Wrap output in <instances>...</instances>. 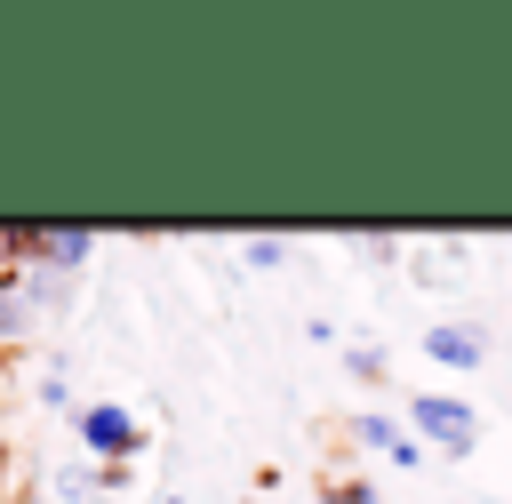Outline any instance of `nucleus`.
<instances>
[{
    "label": "nucleus",
    "mask_w": 512,
    "mask_h": 504,
    "mask_svg": "<svg viewBox=\"0 0 512 504\" xmlns=\"http://www.w3.org/2000/svg\"><path fill=\"white\" fill-rule=\"evenodd\" d=\"M88 256H96V232L88 224H8L0 232V264L40 272V280H72Z\"/></svg>",
    "instance_id": "1"
},
{
    "label": "nucleus",
    "mask_w": 512,
    "mask_h": 504,
    "mask_svg": "<svg viewBox=\"0 0 512 504\" xmlns=\"http://www.w3.org/2000/svg\"><path fill=\"white\" fill-rule=\"evenodd\" d=\"M408 424H416V448H424V440H432L440 456H472V448H480V416H472L464 400L416 392V400H408Z\"/></svg>",
    "instance_id": "2"
},
{
    "label": "nucleus",
    "mask_w": 512,
    "mask_h": 504,
    "mask_svg": "<svg viewBox=\"0 0 512 504\" xmlns=\"http://www.w3.org/2000/svg\"><path fill=\"white\" fill-rule=\"evenodd\" d=\"M80 440H88V448H96V456L120 472V464L144 448V424H136L120 400H88V408H80Z\"/></svg>",
    "instance_id": "3"
},
{
    "label": "nucleus",
    "mask_w": 512,
    "mask_h": 504,
    "mask_svg": "<svg viewBox=\"0 0 512 504\" xmlns=\"http://www.w3.org/2000/svg\"><path fill=\"white\" fill-rule=\"evenodd\" d=\"M424 352H432L440 368H480V360H488V336L464 328V320H448V328H424Z\"/></svg>",
    "instance_id": "4"
},
{
    "label": "nucleus",
    "mask_w": 512,
    "mask_h": 504,
    "mask_svg": "<svg viewBox=\"0 0 512 504\" xmlns=\"http://www.w3.org/2000/svg\"><path fill=\"white\" fill-rule=\"evenodd\" d=\"M352 440H360V448H384L392 464H424L416 432H408V424H392V416H352Z\"/></svg>",
    "instance_id": "5"
},
{
    "label": "nucleus",
    "mask_w": 512,
    "mask_h": 504,
    "mask_svg": "<svg viewBox=\"0 0 512 504\" xmlns=\"http://www.w3.org/2000/svg\"><path fill=\"white\" fill-rule=\"evenodd\" d=\"M16 336H32V304H24L16 264H0V344H16Z\"/></svg>",
    "instance_id": "6"
},
{
    "label": "nucleus",
    "mask_w": 512,
    "mask_h": 504,
    "mask_svg": "<svg viewBox=\"0 0 512 504\" xmlns=\"http://www.w3.org/2000/svg\"><path fill=\"white\" fill-rule=\"evenodd\" d=\"M320 496H328V504H368L376 488H368L360 472H328V480H320Z\"/></svg>",
    "instance_id": "7"
},
{
    "label": "nucleus",
    "mask_w": 512,
    "mask_h": 504,
    "mask_svg": "<svg viewBox=\"0 0 512 504\" xmlns=\"http://www.w3.org/2000/svg\"><path fill=\"white\" fill-rule=\"evenodd\" d=\"M280 256H288V240H272V232H256V240H248V264H256V272H272Z\"/></svg>",
    "instance_id": "8"
},
{
    "label": "nucleus",
    "mask_w": 512,
    "mask_h": 504,
    "mask_svg": "<svg viewBox=\"0 0 512 504\" xmlns=\"http://www.w3.org/2000/svg\"><path fill=\"white\" fill-rule=\"evenodd\" d=\"M0 480H8V432H0Z\"/></svg>",
    "instance_id": "9"
},
{
    "label": "nucleus",
    "mask_w": 512,
    "mask_h": 504,
    "mask_svg": "<svg viewBox=\"0 0 512 504\" xmlns=\"http://www.w3.org/2000/svg\"><path fill=\"white\" fill-rule=\"evenodd\" d=\"M168 504H184V496H168Z\"/></svg>",
    "instance_id": "10"
},
{
    "label": "nucleus",
    "mask_w": 512,
    "mask_h": 504,
    "mask_svg": "<svg viewBox=\"0 0 512 504\" xmlns=\"http://www.w3.org/2000/svg\"><path fill=\"white\" fill-rule=\"evenodd\" d=\"M480 504H488V496H480Z\"/></svg>",
    "instance_id": "11"
}]
</instances>
